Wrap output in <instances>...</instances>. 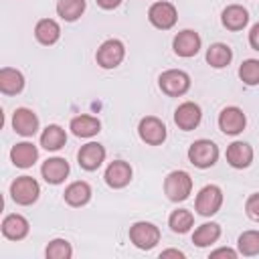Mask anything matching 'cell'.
<instances>
[{"mask_svg":"<svg viewBox=\"0 0 259 259\" xmlns=\"http://www.w3.org/2000/svg\"><path fill=\"white\" fill-rule=\"evenodd\" d=\"M164 192L172 202L186 200L188 194L192 192V178L184 170H174L164 180Z\"/></svg>","mask_w":259,"mask_h":259,"instance_id":"obj_1","label":"cell"},{"mask_svg":"<svg viewBox=\"0 0 259 259\" xmlns=\"http://www.w3.org/2000/svg\"><path fill=\"white\" fill-rule=\"evenodd\" d=\"M219 158V148L210 140H196L188 148V160L196 168H210Z\"/></svg>","mask_w":259,"mask_h":259,"instance_id":"obj_2","label":"cell"},{"mask_svg":"<svg viewBox=\"0 0 259 259\" xmlns=\"http://www.w3.org/2000/svg\"><path fill=\"white\" fill-rule=\"evenodd\" d=\"M40 186L32 176H18L12 184H10V196L16 204L28 206L38 198Z\"/></svg>","mask_w":259,"mask_h":259,"instance_id":"obj_3","label":"cell"},{"mask_svg":"<svg viewBox=\"0 0 259 259\" xmlns=\"http://www.w3.org/2000/svg\"><path fill=\"white\" fill-rule=\"evenodd\" d=\"M130 241L138 247V249H152L156 247V243L160 241V229L152 223H146V221H140L136 225L130 227Z\"/></svg>","mask_w":259,"mask_h":259,"instance_id":"obj_4","label":"cell"},{"mask_svg":"<svg viewBox=\"0 0 259 259\" xmlns=\"http://www.w3.org/2000/svg\"><path fill=\"white\" fill-rule=\"evenodd\" d=\"M190 77L180 69H170L160 75V89L170 97H180L188 91Z\"/></svg>","mask_w":259,"mask_h":259,"instance_id":"obj_5","label":"cell"},{"mask_svg":"<svg viewBox=\"0 0 259 259\" xmlns=\"http://www.w3.org/2000/svg\"><path fill=\"white\" fill-rule=\"evenodd\" d=\"M125 57V49H123V42L117 40V38H109L105 40L97 53H95V59H97V65L103 67V69H113L117 67Z\"/></svg>","mask_w":259,"mask_h":259,"instance_id":"obj_6","label":"cell"},{"mask_svg":"<svg viewBox=\"0 0 259 259\" xmlns=\"http://www.w3.org/2000/svg\"><path fill=\"white\" fill-rule=\"evenodd\" d=\"M221 204H223V192H221V188L214 186V184L204 186V188L198 192L196 202H194L196 212L202 214V217H212L214 212H219Z\"/></svg>","mask_w":259,"mask_h":259,"instance_id":"obj_7","label":"cell"},{"mask_svg":"<svg viewBox=\"0 0 259 259\" xmlns=\"http://www.w3.org/2000/svg\"><path fill=\"white\" fill-rule=\"evenodd\" d=\"M148 18L156 28L168 30V28H172L176 24L178 12H176L174 4H170V2H154L150 6V10H148Z\"/></svg>","mask_w":259,"mask_h":259,"instance_id":"obj_8","label":"cell"},{"mask_svg":"<svg viewBox=\"0 0 259 259\" xmlns=\"http://www.w3.org/2000/svg\"><path fill=\"white\" fill-rule=\"evenodd\" d=\"M138 134H140V138H142L146 144H150V146H160V144L166 140V125H164V121H160L158 117L148 115V117H144V119L140 121Z\"/></svg>","mask_w":259,"mask_h":259,"instance_id":"obj_9","label":"cell"},{"mask_svg":"<svg viewBox=\"0 0 259 259\" xmlns=\"http://www.w3.org/2000/svg\"><path fill=\"white\" fill-rule=\"evenodd\" d=\"M245 123H247V117H245V113L239 107H225L219 113V127L227 136L241 134L245 130Z\"/></svg>","mask_w":259,"mask_h":259,"instance_id":"obj_10","label":"cell"},{"mask_svg":"<svg viewBox=\"0 0 259 259\" xmlns=\"http://www.w3.org/2000/svg\"><path fill=\"white\" fill-rule=\"evenodd\" d=\"M77 160H79V166L85 168V170H97L103 160H105V148L97 142H89L85 146H81L79 154H77Z\"/></svg>","mask_w":259,"mask_h":259,"instance_id":"obj_11","label":"cell"},{"mask_svg":"<svg viewBox=\"0 0 259 259\" xmlns=\"http://www.w3.org/2000/svg\"><path fill=\"white\" fill-rule=\"evenodd\" d=\"M200 117H202L200 107L196 103H192V101H186V103L178 105V109L174 111V123L184 132L194 130L200 123Z\"/></svg>","mask_w":259,"mask_h":259,"instance_id":"obj_12","label":"cell"},{"mask_svg":"<svg viewBox=\"0 0 259 259\" xmlns=\"http://www.w3.org/2000/svg\"><path fill=\"white\" fill-rule=\"evenodd\" d=\"M12 127L16 134L28 138V136H34L36 130H38V117L34 111L26 109V107H18L12 115Z\"/></svg>","mask_w":259,"mask_h":259,"instance_id":"obj_13","label":"cell"},{"mask_svg":"<svg viewBox=\"0 0 259 259\" xmlns=\"http://www.w3.org/2000/svg\"><path fill=\"white\" fill-rule=\"evenodd\" d=\"M172 47L178 57H194L200 49V36L194 30H182L174 36Z\"/></svg>","mask_w":259,"mask_h":259,"instance_id":"obj_14","label":"cell"},{"mask_svg":"<svg viewBox=\"0 0 259 259\" xmlns=\"http://www.w3.org/2000/svg\"><path fill=\"white\" fill-rule=\"evenodd\" d=\"M132 180V166L123 160H115L105 170V182L111 188H123Z\"/></svg>","mask_w":259,"mask_h":259,"instance_id":"obj_15","label":"cell"},{"mask_svg":"<svg viewBox=\"0 0 259 259\" xmlns=\"http://www.w3.org/2000/svg\"><path fill=\"white\" fill-rule=\"evenodd\" d=\"M40 172L49 184H61L69 176V162L65 158H49L42 164Z\"/></svg>","mask_w":259,"mask_h":259,"instance_id":"obj_16","label":"cell"},{"mask_svg":"<svg viewBox=\"0 0 259 259\" xmlns=\"http://www.w3.org/2000/svg\"><path fill=\"white\" fill-rule=\"evenodd\" d=\"M38 158V150L30 142H20L10 150V160L18 168H30Z\"/></svg>","mask_w":259,"mask_h":259,"instance_id":"obj_17","label":"cell"},{"mask_svg":"<svg viewBox=\"0 0 259 259\" xmlns=\"http://www.w3.org/2000/svg\"><path fill=\"white\" fill-rule=\"evenodd\" d=\"M253 160V148L247 142H233L227 148V162L233 168H247Z\"/></svg>","mask_w":259,"mask_h":259,"instance_id":"obj_18","label":"cell"},{"mask_svg":"<svg viewBox=\"0 0 259 259\" xmlns=\"http://www.w3.org/2000/svg\"><path fill=\"white\" fill-rule=\"evenodd\" d=\"M2 235L10 241H20L28 235V221L22 214H8L2 221Z\"/></svg>","mask_w":259,"mask_h":259,"instance_id":"obj_19","label":"cell"},{"mask_svg":"<svg viewBox=\"0 0 259 259\" xmlns=\"http://www.w3.org/2000/svg\"><path fill=\"white\" fill-rule=\"evenodd\" d=\"M223 24H225V28H229V30H241V28H245L247 26V22H249V12L243 8V6H239V4H233V6H227L225 10H223Z\"/></svg>","mask_w":259,"mask_h":259,"instance_id":"obj_20","label":"cell"},{"mask_svg":"<svg viewBox=\"0 0 259 259\" xmlns=\"http://www.w3.org/2000/svg\"><path fill=\"white\" fill-rule=\"evenodd\" d=\"M24 87V77L20 71L16 69H10V67H4L0 71V91L6 93V95H16L20 93Z\"/></svg>","mask_w":259,"mask_h":259,"instance_id":"obj_21","label":"cell"},{"mask_svg":"<svg viewBox=\"0 0 259 259\" xmlns=\"http://www.w3.org/2000/svg\"><path fill=\"white\" fill-rule=\"evenodd\" d=\"M91 198V186L83 180H77L65 188V202L71 206H83Z\"/></svg>","mask_w":259,"mask_h":259,"instance_id":"obj_22","label":"cell"},{"mask_svg":"<svg viewBox=\"0 0 259 259\" xmlns=\"http://www.w3.org/2000/svg\"><path fill=\"white\" fill-rule=\"evenodd\" d=\"M34 36L40 45H55L61 36V28L53 18H42L34 26Z\"/></svg>","mask_w":259,"mask_h":259,"instance_id":"obj_23","label":"cell"},{"mask_svg":"<svg viewBox=\"0 0 259 259\" xmlns=\"http://www.w3.org/2000/svg\"><path fill=\"white\" fill-rule=\"evenodd\" d=\"M231 59H233V51H231V47L225 45V42H214V45H210L208 51H206V63H208L210 67H214V69L227 67V65L231 63Z\"/></svg>","mask_w":259,"mask_h":259,"instance_id":"obj_24","label":"cell"},{"mask_svg":"<svg viewBox=\"0 0 259 259\" xmlns=\"http://www.w3.org/2000/svg\"><path fill=\"white\" fill-rule=\"evenodd\" d=\"M101 123L97 117H91V115H77L71 119V132L77 136V138H91L99 132Z\"/></svg>","mask_w":259,"mask_h":259,"instance_id":"obj_25","label":"cell"},{"mask_svg":"<svg viewBox=\"0 0 259 259\" xmlns=\"http://www.w3.org/2000/svg\"><path fill=\"white\" fill-rule=\"evenodd\" d=\"M65 142H67V134H65V130L61 125H55V123L47 125L45 132L40 134V146L45 150H51V152L61 150L65 146Z\"/></svg>","mask_w":259,"mask_h":259,"instance_id":"obj_26","label":"cell"},{"mask_svg":"<svg viewBox=\"0 0 259 259\" xmlns=\"http://www.w3.org/2000/svg\"><path fill=\"white\" fill-rule=\"evenodd\" d=\"M221 237V227L217 223H204L200 225L194 235H192V243L196 247H208L212 243H217V239Z\"/></svg>","mask_w":259,"mask_h":259,"instance_id":"obj_27","label":"cell"},{"mask_svg":"<svg viewBox=\"0 0 259 259\" xmlns=\"http://www.w3.org/2000/svg\"><path fill=\"white\" fill-rule=\"evenodd\" d=\"M83 12H85V0H59L57 2V14L67 22L77 20Z\"/></svg>","mask_w":259,"mask_h":259,"instance_id":"obj_28","label":"cell"},{"mask_svg":"<svg viewBox=\"0 0 259 259\" xmlns=\"http://www.w3.org/2000/svg\"><path fill=\"white\" fill-rule=\"evenodd\" d=\"M192 223H194V217H192V212L186 210V208H178V210H174V212L170 214V219H168L170 229H172L174 233H180V235L186 233V231H190Z\"/></svg>","mask_w":259,"mask_h":259,"instance_id":"obj_29","label":"cell"},{"mask_svg":"<svg viewBox=\"0 0 259 259\" xmlns=\"http://www.w3.org/2000/svg\"><path fill=\"white\" fill-rule=\"evenodd\" d=\"M237 245H239V251L243 255H247V257L257 255L259 253V231H245L239 237Z\"/></svg>","mask_w":259,"mask_h":259,"instance_id":"obj_30","label":"cell"},{"mask_svg":"<svg viewBox=\"0 0 259 259\" xmlns=\"http://www.w3.org/2000/svg\"><path fill=\"white\" fill-rule=\"evenodd\" d=\"M45 255H47L49 259H69V257L73 255V249H71L69 241H65V239H55V241H51V243L47 245Z\"/></svg>","mask_w":259,"mask_h":259,"instance_id":"obj_31","label":"cell"},{"mask_svg":"<svg viewBox=\"0 0 259 259\" xmlns=\"http://www.w3.org/2000/svg\"><path fill=\"white\" fill-rule=\"evenodd\" d=\"M239 77L247 85H257L259 83V61L257 59H247L239 67Z\"/></svg>","mask_w":259,"mask_h":259,"instance_id":"obj_32","label":"cell"},{"mask_svg":"<svg viewBox=\"0 0 259 259\" xmlns=\"http://www.w3.org/2000/svg\"><path fill=\"white\" fill-rule=\"evenodd\" d=\"M245 210H247V214H249L253 221L259 223V192H255V194H251V196L247 198Z\"/></svg>","mask_w":259,"mask_h":259,"instance_id":"obj_33","label":"cell"},{"mask_svg":"<svg viewBox=\"0 0 259 259\" xmlns=\"http://www.w3.org/2000/svg\"><path fill=\"white\" fill-rule=\"evenodd\" d=\"M210 257H212V259H217V257H229V259H235V257H237V251H233V249H229V247H223V249L212 251Z\"/></svg>","mask_w":259,"mask_h":259,"instance_id":"obj_34","label":"cell"},{"mask_svg":"<svg viewBox=\"0 0 259 259\" xmlns=\"http://www.w3.org/2000/svg\"><path fill=\"white\" fill-rule=\"evenodd\" d=\"M249 45H251L255 51H259V22L253 24V28H251V32H249Z\"/></svg>","mask_w":259,"mask_h":259,"instance_id":"obj_35","label":"cell"},{"mask_svg":"<svg viewBox=\"0 0 259 259\" xmlns=\"http://www.w3.org/2000/svg\"><path fill=\"white\" fill-rule=\"evenodd\" d=\"M119 2H121V0H97V4H99L101 8H105V10H113V8H117Z\"/></svg>","mask_w":259,"mask_h":259,"instance_id":"obj_36","label":"cell"},{"mask_svg":"<svg viewBox=\"0 0 259 259\" xmlns=\"http://www.w3.org/2000/svg\"><path fill=\"white\" fill-rule=\"evenodd\" d=\"M160 257H178V259H182L184 253L182 251H176V249H166V251L160 253Z\"/></svg>","mask_w":259,"mask_h":259,"instance_id":"obj_37","label":"cell"}]
</instances>
